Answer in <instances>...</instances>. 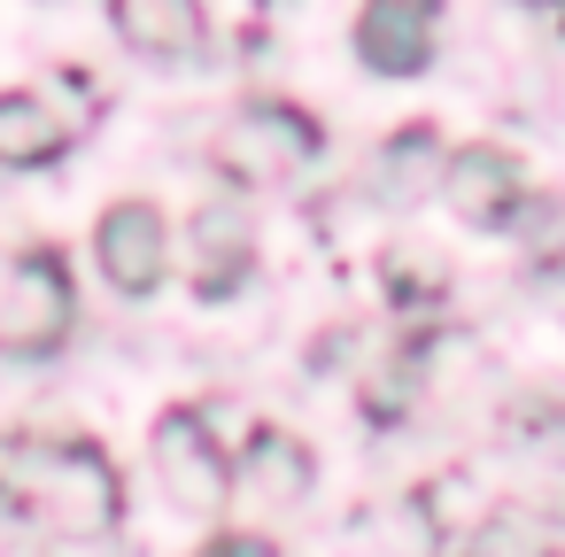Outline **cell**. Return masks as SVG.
Wrapping results in <instances>:
<instances>
[{
  "mask_svg": "<svg viewBox=\"0 0 565 557\" xmlns=\"http://www.w3.org/2000/svg\"><path fill=\"white\" fill-rule=\"evenodd\" d=\"M0 495L47 542H102L125 518L117 464L78 433H9L0 441Z\"/></svg>",
  "mask_w": 565,
  "mask_h": 557,
  "instance_id": "cell-1",
  "label": "cell"
},
{
  "mask_svg": "<svg viewBox=\"0 0 565 557\" xmlns=\"http://www.w3.org/2000/svg\"><path fill=\"white\" fill-rule=\"evenodd\" d=\"M78 325V294H71V264L63 248H24L9 271V294H0V356H55Z\"/></svg>",
  "mask_w": 565,
  "mask_h": 557,
  "instance_id": "cell-2",
  "label": "cell"
},
{
  "mask_svg": "<svg viewBox=\"0 0 565 557\" xmlns=\"http://www.w3.org/2000/svg\"><path fill=\"white\" fill-rule=\"evenodd\" d=\"M86 117H94V78L86 71H63L40 94H0V163H9V171H40V163L71 156Z\"/></svg>",
  "mask_w": 565,
  "mask_h": 557,
  "instance_id": "cell-3",
  "label": "cell"
},
{
  "mask_svg": "<svg viewBox=\"0 0 565 557\" xmlns=\"http://www.w3.org/2000/svg\"><path fill=\"white\" fill-rule=\"evenodd\" d=\"M318 156V125L295 101H248L225 132H217V171L241 186H279L287 171H302Z\"/></svg>",
  "mask_w": 565,
  "mask_h": 557,
  "instance_id": "cell-4",
  "label": "cell"
},
{
  "mask_svg": "<svg viewBox=\"0 0 565 557\" xmlns=\"http://www.w3.org/2000/svg\"><path fill=\"white\" fill-rule=\"evenodd\" d=\"M156 472L186 511H217L233 488V464L217 449V433L202 426V410H163L156 418Z\"/></svg>",
  "mask_w": 565,
  "mask_h": 557,
  "instance_id": "cell-5",
  "label": "cell"
},
{
  "mask_svg": "<svg viewBox=\"0 0 565 557\" xmlns=\"http://www.w3.org/2000/svg\"><path fill=\"white\" fill-rule=\"evenodd\" d=\"M441 186H449L457 217H465V225H488V233L526 210V179H519V163H511L503 148H457Z\"/></svg>",
  "mask_w": 565,
  "mask_h": 557,
  "instance_id": "cell-6",
  "label": "cell"
},
{
  "mask_svg": "<svg viewBox=\"0 0 565 557\" xmlns=\"http://www.w3.org/2000/svg\"><path fill=\"white\" fill-rule=\"evenodd\" d=\"M94 256H102L117 294H156V279H163V217L148 202H117L102 217V233H94Z\"/></svg>",
  "mask_w": 565,
  "mask_h": 557,
  "instance_id": "cell-7",
  "label": "cell"
},
{
  "mask_svg": "<svg viewBox=\"0 0 565 557\" xmlns=\"http://www.w3.org/2000/svg\"><path fill=\"white\" fill-rule=\"evenodd\" d=\"M248 264H256V240H248V217H241V202H233V194L202 202V210H194V294H202V302H225V294H241Z\"/></svg>",
  "mask_w": 565,
  "mask_h": 557,
  "instance_id": "cell-8",
  "label": "cell"
},
{
  "mask_svg": "<svg viewBox=\"0 0 565 557\" xmlns=\"http://www.w3.org/2000/svg\"><path fill=\"white\" fill-rule=\"evenodd\" d=\"M356 55L380 78H418L434 63V9H411V0H372L356 17Z\"/></svg>",
  "mask_w": 565,
  "mask_h": 557,
  "instance_id": "cell-9",
  "label": "cell"
},
{
  "mask_svg": "<svg viewBox=\"0 0 565 557\" xmlns=\"http://www.w3.org/2000/svg\"><path fill=\"white\" fill-rule=\"evenodd\" d=\"M109 17L132 55L148 63H194L202 55V9L194 0H109Z\"/></svg>",
  "mask_w": 565,
  "mask_h": 557,
  "instance_id": "cell-10",
  "label": "cell"
},
{
  "mask_svg": "<svg viewBox=\"0 0 565 557\" xmlns=\"http://www.w3.org/2000/svg\"><path fill=\"white\" fill-rule=\"evenodd\" d=\"M241 488L256 495V503H302L310 495V449L295 441V433H279V426H264V433H248V449H241Z\"/></svg>",
  "mask_w": 565,
  "mask_h": 557,
  "instance_id": "cell-11",
  "label": "cell"
},
{
  "mask_svg": "<svg viewBox=\"0 0 565 557\" xmlns=\"http://www.w3.org/2000/svg\"><path fill=\"white\" fill-rule=\"evenodd\" d=\"M194 9H202V40H217L233 55L264 47V32H271V0H194Z\"/></svg>",
  "mask_w": 565,
  "mask_h": 557,
  "instance_id": "cell-12",
  "label": "cell"
},
{
  "mask_svg": "<svg viewBox=\"0 0 565 557\" xmlns=\"http://www.w3.org/2000/svg\"><path fill=\"white\" fill-rule=\"evenodd\" d=\"M511 225H526V256L565 279V202H526Z\"/></svg>",
  "mask_w": 565,
  "mask_h": 557,
  "instance_id": "cell-13",
  "label": "cell"
},
{
  "mask_svg": "<svg viewBox=\"0 0 565 557\" xmlns=\"http://www.w3.org/2000/svg\"><path fill=\"white\" fill-rule=\"evenodd\" d=\"M47 549H55V542H47L9 495H0V557H47Z\"/></svg>",
  "mask_w": 565,
  "mask_h": 557,
  "instance_id": "cell-14",
  "label": "cell"
},
{
  "mask_svg": "<svg viewBox=\"0 0 565 557\" xmlns=\"http://www.w3.org/2000/svg\"><path fill=\"white\" fill-rule=\"evenodd\" d=\"M202 557H279V549H271V542H256V534H217Z\"/></svg>",
  "mask_w": 565,
  "mask_h": 557,
  "instance_id": "cell-15",
  "label": "cell"
},
{
  "mask_svg": "<svg viewBox=\"0 0 565 557\" xmlns=\"http://www.w3.org/2000/svg\"><path fill=\"white\" fill-rule=\"evenodd\" d=\"M411 9H441V0H411Z\"/></svg>",
  "mask_w": 565,
  "mask_h": 557,
  "instance_id": "cell-16",
  "label": "cell"
},
{
  "mask_svg": "<svg viewBox=\"0 0 565 557\" xmlns=\"http://www.w3.org/2000/svg\"><path fill=\"white\" fill-rule=\"evenodd\" d=\"M534 9H565V0H534Z\"/></svg>",
  "mask_w": 565,
  "mask_h": 557,
  "instance_id": "cell-17",
  "label": "cell"
}]
</instances>
